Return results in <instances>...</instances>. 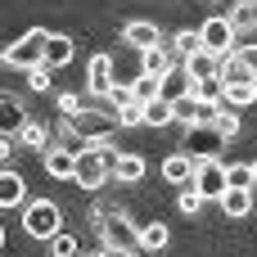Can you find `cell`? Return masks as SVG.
Here are the masks:
<instances>
[{"label":"cell","mask_w":257,"mask_h":257,"mask_svg":"<svg viewBox=\"0 0 257 257\" xmlns=\"http://www.w3.org/2000/svg\"><path fill=\"white\" fill-rule=\"evenodd\" d=\"M45 41H50V32L45 27H32V32H23L14 45H5V68H18V72H32V68H41L45 63Z\"/></svg>","instance_id":"1"},{"label":"cell","mask_w":257,"mask_h":257,"mask_svg":"<svg viewBox=\"0 0 257 257\" xmlns=\"http://www.w3.org/2000/svg\"><path fill=\"white\" fill-rule=\"evenodd\" d=\"M99 239H104V253H113V257H126V253H136L140 248V239H136V226L126 221V217H99Z\"/></svg>","instance_id":"2"},{"label":"cell","mask_w":257,"mask_h":257,"mask_svg":"<svg viewBox=\"0 0 257 257\" xmlns=\"http://www.w3.org/2000/svg\"><path fill=\"white\" fill-rule=\"evenodd\" d=\"M23 230H27L32 239H54V235H59V203H50V199L27 203V208H23Z\"/></svg>","instance_id":"3"},{"label":"cell","mask_w":257,"mask_h":257,"mask_svg":"<svg viewBox=\"0 0 257 257\" xmlns=\"http://www.w3.org/2000/svg\"><path fill=\"white\" fill-rule=\"evenodd\" d=\"M108 176H113V158H104V154H95V149H81L77 154V185L81 190H99V185H108Z\"/></svg>","instance_id":"4"},{"label":"cell","mask_w":257,"mask_h":257,"mask_svg":"<svg viewBox=\"0 0 257 257\" xmlns=\"http://www.w3.org/2000/svg\"><path fill=\"white\" fill-rule=\"evenodd\" d=\"M235 27L226 23V18H208L203 27H199V41H203V50H212L217 59H226V54H235Z\"/></svg>","instance_id":"5"},{"label":"cell","mask_w":257,"mask_h":257,"mask_svg":"<svg viewBox=\"0 0 257 257\" xmlns=\"http://www.w3.org/2000/svg\"><path fill=\"white\" fill-rule=\"evenodd\" d=\"M172 108H176V122H185L190 131H194V126H212V122H217V113H221V104H208V99H194V95L176 99Z\"/></svg>","instance_id":"6"},{"label":"cell","mask_w":257,"mask_h":257,"mask_svg":"<svg viewBox=\"0 0 257 257\" xmlns=\"http://www.w3.org/2000/svg\"><path fill=\"white\" fill-rule=\"evenodd\" d=\"M194 190H199L203 199H221V194H226V163H217V158H199Z\"/></svg>","instance_id":"7"},{"label":"cell","mask_w":257,"mask_h":257,"mask_svg":"<svg viewBox=\"0 0 257 257\" xmlns=\"http://www.w3.org/2000/svg\"><path fill=\"white\" fill-rule=\"evenodd\" d=\"M86 86H90V95H99V99H108L113 95V59L108 54H95L90 59V68H86Z\"/></svg>","instance_id":"8"},{"label":"cell","mask_w":257,"mask_h":257,"mask_svg":"<svg viewBox=\"0 0 257 257\" xmlns=\"http://www.w3.org/2000/svg\"><path fill=\"white\" fill-rule=\"evenodd\" d=\"M122 41H126L131 50H140V54H145V50L163 45V32H158L154 23H145V18H140V23H126V27H122Z\"/></svg>","instance_id":"9"},{"label":"cell","mask_w":257,"mask_h":257,"mask_svg":"<svg viewBox=\"0 0 257 257\" xmlns=\"http://www.w3.org/2000/svg\"><path fill=\"white\" fill-rule=\"evenodd\" d=\"M248 81H257V72H253V63L235 50V54H226L221 59V86H248Z\"/></svg>","instance_id":"10"},{"label":"cell","mask_w":257,"mask_h":257,"mask_svg":"<svg viewBox=\"0 0 257 257\" xmlns=\"http://www.w3.org/2000/svg\"><path fill=\"white\" fill-rule=\"evenodd\" d=\"M72 54H77V41L63 36V32H50V41H45V68L54 72V68L72 63Z\"/></svg>","instance_id":"11"},{"label":"cell","mask_w":257,"mask_h":257,"mask_svg":"<svg viewBox=\"0 0 257 257\" xmlns=\"http://www.w3.org/2000/svg\"><path fill=\"white\" fill-rule=\"evenodd\" d=\"M172 68H176V59H172V45H167V41L140 54V72H145V77H167Z\"/></svg>","instance_id":"12"},{"label":"cell","mask_w":257,"mask_h":257,"mask_svg":"<svg viewBox=\"0 0 257 257\" xmlns=\"http://www.w3.org/2000/svg\"><path fill=\"white\" fill-rule=\"evenodd\" d=\"M194 172H199V158H194V154H172V158L163 163V176H167L172 185H194Z\"/></svg>","instance_id":"13"},{"label":"cell","mask_w":257,"mask_h":257,"mask_svg":"<svg viewBox=\"0 0 257 257\" xmlns=\"http://www.w3.org/2000/svg\"><path fill=\"white\" fill-rule=\"evenodd\" d=\"M27 126V113H23V104H18V95H0V136H18Z\"/></svg>","instance_id":"14"},{"label":"cell","mask_w":257,"mask_h":257,"mask_svg":"<svg viewBox=\"0 0 257 257\" xmlns=\"http://www.w3.org/2000/svg\"><path fill=\"white\" fill-rule=\"evenodd\" d=\"M226 140L217 136V126H194L190 131V140H185V154H194V158H212V149H221Z\"/></svg>","instance_id":"15"},{"label":"cell","mask_w":257,"mask_h":257,"mask_svg":"<svg viewBox=\"0 0 257 257\" xmlns=\"http://www.w3.org/2000/svg\"><path fill=\"white\" fill-rule=\"evenodd\" d=\"M45 172L54 181H72L77 176V149H45Z\"/></svg>","instance_id":"16"},{"label":"cell","mask_w":257,"mask_h":257,"mask_svg":"<svg viewBox=\"0 0 257 257\" xmlns=\"http://www.w3.org/2000/svg\"><path fill=\"white\" fill-rule=\"evenodd\" d=\"M194 81H208V77H221V59L212 54V50H199V54H190L185 63H181Z\"/></svg>","instance_id":"17"},{"label":"cell","mask_w":257,"mask_h":257,"mask_svg":"<svg viewBox=\"0 0 257 257\" xmlns=\"http://www.w3.org/2000/svg\"><path fill=\"white\" fill-rule=\"evenodd\" d=\"M185 95H194V77L176 63V68L163 77V99H172V104H176V99H185Z\"/></svg>","instance_id":"18"},{"label":"cell","mask_w":257,"mask_h":257,"mask_svg":"<svg viewBox=\"0 0 257 257\" xmlns=\"http://www.w3.org/2000/svg\"><path fill=\"white\" fill-rule=\"evenodd\" d=\"M217 203H221V212H226L230 221H244V217L253 212V190H226Z\"/></svg>","instance_id":"19"},{"label":"cell","mask_w":257,"mask_h":257,"mask_svg":"<svg viewBox=\"0 0 257 257\" xmlns=\"http://www.w3.org/2000/svg\"><path fill=\"white\" fill-rule=\"evenodd\" d=\"M23 199H27V181L5 167V172H0V208H18Z\"/></svg>","instance_id":"20"},{"label":"cell","mask_w":257,"mask_h":257,"mask_svg":"<svg viewBox=\"0 0 257 257\" xmlns=\"http://www.w3.org/2000/svg\"><path fill=\"white\" fill-rule=\"evenodd\" d=\"M145 176V158H136V154H117V163H113V181L117 185H136Z\"/></svg>","instance_id":"21"},{"label":"cell","mask_w":257,"mask_h":257,"mask_svg":"<svg viewBox=\"0 0 257 257\" xmlns=\"http://www.w3.org/2000/svg\"><path fill=\"white\" fill-rule=\"evenodd\" d=\"M136 239H140V248H145V253H163L172 235H167V226H163V221H145V226L136 230Z\"/></svg>","instance_id":"22"},{"label":"cell","mask_w":257,"mask_h":257,"mask_svg":"<svg viewBox=\"0 0 257 257\" xmlns=\"http://www.w3.org/2000/svg\"><path fill=\"white\" fill-rule=\"evenodd\" d=\"M226 23H230L235 32H253V27H257V0H239V5H230Z\"/></svg>","instance_id":"23"},{"label":"cell","mask_w":257,"mask_h":257,"mask_svg":"<svg viewBox=\"0 0 257 257\" xmlns=\"http://www.w3.org/2000/svg\"><path fill=\"white\" fill-rule=\"evenodd\" d=\"M167 122H176V108H172V99H149L145 104V126H167Z\"/></svg>","instance_id":"24"},{"label":"cell","mask_w":257,"mask_h":257,"mask_svg":"<svg viewBox=\"0 0 257 257\" xmlns=\"http://www.w3.org/2000/svg\"><path fill=\"white\" fill-rule=\"evenodd\" d=\"M167 45H172V54H181V63H185L190 54H199V50H203V41H199V32H176V36H172Z\"/></svg>","instance_id":"25"},{"label":"cell","mask_w":257,"mask_h":257,"mask_svg":"<svg viewBox=\"0 0 257 257\" xmlns=\"http://www.w3.org/2000/svg\"><path fill=\"white\" fill-rule=\"evenodd\" d=\"M131 95H136L140 104H149V99H158V95H163V77H145V72H140V77L131 81Z\"/></svg>","instance_id":"26"},{"label":"cell","mask_w":257,"mask_h":257,"mask_svg":"<svg viewBox=\"0 0 257 257\" xmlns=\"http://www.w3.org/2000/svg\"><path fill=\"white\" fill-rule=\"evenodd\" d=\"M113 122H117V126H145V104H140V99L122 104V108L113 113Z\"/></svg>","instance_id":"27"},{"label":"cell","mask_w":257,"mask_h":257,"mask_svg":"<svg viewBox=\"0 0 257 257\" xmlns=\"http://www.w3.org/2000/svg\"><path fill=\"white\" fill-rule=\"evenodd\" d=\"M18 140H23L27 149H45V145H50V131H45L41 122H32V117H27V126L18 131Z\"/></svg>","instance_id":"28"},{"label":"cell","mask_w":257,"mask_h":257,"mask_svg":"<svg viewBox=\"0 0 257 257\" xmlns=\"http://www.w3.org/2000/svg\"><path fill=\"white\" fill-rule=\"evenodd\" d=\"M226 190H253V167H248V163L226 167Z\"/></svg>","instance_id":"29"},{"label":"cell","mask_w":257,"mask_h":257,"mask_svg":"<svg viewBox=\"0 0 257 257\" xmlns=\"http://www.w3.org/2000/svg\"><path fill=\"white\" fill-rule=\"evenodd\" d=\"M230 108H244V104H253L257 99V81H248V86H226V95H221Z\"/></svg>","instance_id":"30"},{"label":"cell","mask_w":257,"mask_h":257,"mask_svg":"<svg viewBox=\"0 0 257 257\" xmlns=\"http://www.w3.org/2000/svg\"><path fill=\"white\" fill-rule=\"evenodd\" d=\"M203 203H208V199H203L194 185H181V199H176V208H181L185 217H199V208H203Z\"/></svg>","instance_id":"31"},{"label":"cell","mask_w":257,"mask_h":257,"mask_svg":"<svg viewBox=\"0 0 257 257\" xmlns=\"http://www.w3.org/2000/svg\"><path fill=\"white\" fill-rule=\"evenodd\" d=\"M221 95H226L221 77H208V81H194V99H208V104H217Z\"/></svg>","instance_id":"32"},{"label":"cell","mask_w":257,"mask_h":257,"mask_svg":"<svg viewBox=\"0 0 257 257\" xmlns=\"http://www.w3.org/2000/svg\"><path fill=\"white\" fill-rule=\"evenodd\" d=\"M50 253H54V257H81V248H77V235H63V230H59V235L50 239Z\"/></svg>","instance_id":"33"},{"label":"cell","mask_w":257,"mask_h":257,"mask_svg":"<svg viewBox=\"0 0 257 257\" xmlns=\"http://www.w3.org/2000/svg\"><path fill=\"white\" fill-rule=\"evenodd\" d=\"M212 126H217V136H221V140H235V136H239V113H217V122H212Z\"/></svg>","instance_id":"34"},{"label":"cell","mask_w":257,"mask_h":257,"mask_svg":"<svg viewBox=\"0 0 257 257\" xmlns=\"http://www.w3.org/2000/svg\"><path fill=\"white\" fill-rule=\"evenodd\" d=\"M27 86H32V90H50V68H45V63L32 68V72H27Z\"/></svg>","instance_id":"35"},{"label":"cell","mask_w":257,"mask_h":257,"mask_svg":"<svg viewBox=\"0 0 257 257\" xmlns=\"http://www.w3.org/2000/svg\"><path fill=\"white\" fill-rule=\"evenodd\" d=\"M131 99H136V95H131V81H117V86H113V95H108V104H113V108L131 104Z\"/></svg>","instance_id":"36"},{"label":"cell","mask_w":257,"mask_h":257,"mask_svg":"<svg viewBox=\"0 0 257 257\" xmlns=\"http://www.w3.org/2000/svg\"><path fill=\"white\" fill-rule=\"evenodd\" d=\"M59 113H63L68 122H77V117H81V104H77V95H59Z\"/></svg>","instance_id":"37"},{"label":"cell","mask_w":257,"mask_h":257,"mask_svg":"<svg viewBox=\"0 0 257 257\" xmlns=\"http://www.w3.org/2000/svg\"><path fill=\"white\" fill-rule=\"evenodd\" d=\"M9 158H14V140H9V136H0V172L9 167Z\"/></svg>","instance_id":"38"},{"label":"cell","mask_w":257,"mask_h":257,"mask_svg":"<svg viewBox=\"0 0 257 257\" xmlns=\"http://www.w3.org/2000/svg\"><path fill=\"white\" fill-rule=\"evenodd\" d=\"M239 54H244V59L253 63V72H257V50H253V45H248V50H239Z\"/></svg>","instance_id":"39"},{"label":"cell","mask_w":257,"mask_h":257,"mask_svg":"<svg viewBox=\"0 0 257 257\" xmlns=\"http://www.w3.org/2000/svg\"><path fill=\"white\" fill-rule=\"evenodd\" d=\"M248 167H253V185H257V158H253V163H248Z\"/></svg>","instance_id":"40"},{"label":"cell","mask_w":257,"mask_h":257,"mask_svg":"<svg viewBox=\"0 0 257 257\" xmlns=\"http://www.w3.org/2000/svg\"><path fill=\"white\" fill-rule=\"evenodd\" d=\"M86 257H113V253H104V248H99V253H86Z\"/></svg>","instance_id":"41"},{"label":"cell","mask_w":257,"mask_h":257,"mask_svg":"<svg viewBox=\"0 0 257 257\" xmlns=\"http://www.w3.org/2000/svg\"><path fill=\"white\" fill-rule=\"evenodd\" d=\"M0 253H5V226H0Z\"/></svg>","instance_id":"42"}]
</instances>
